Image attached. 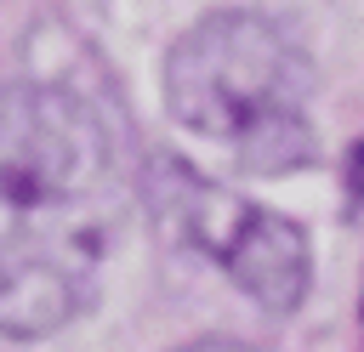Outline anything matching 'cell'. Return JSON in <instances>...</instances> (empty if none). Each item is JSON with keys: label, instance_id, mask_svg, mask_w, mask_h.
<instances>
[{"label": "cell", "instance_id": "3", "mask_svg": "<svg viewBox=\"0 0 364 352\" xmlns=\"http://www.w3.org/2000/svg\"><path fill=\"white\" fill-rule=\"evenodd\" d=\"M142 204L171 244L216 261L256 307H267V312L301 307L313 261H307V233L290 216H279L245 193H228L222 182L199 176L193 165H182L171 153H148Z\"/></svg>", "mask_w": 364, "mask_h": 352}, {"label": "cell", "instance_id": "2", "mask_svg": "<svg viewBox=\"0 0 364 352\" xmlns=\"http://www.w3.org/2000/svg\"><path fill=\"white\" fill-rule=\"evenodd\" d=\"M114 170V131L80 85H0V244L102 261Z\"/></svg>", "mask_w": 364, "mask_h": 352}, {"label": "cell", "instance_id": "1", "mask_svg": "<svg viewBox=\"0 0 364 352\" xmlns=\"http://www.w3.org/2000/svg\"><path fill=\"white\" fill-rule=\"evenodd\" d=\"M165 108L250 176L301 170L318 148L313 68L301 45L256 11H216L171 45Z\"/></svg>", "mask_w": 364, "mask_h": 352}, {"label": "cell", "instance_id": "5", "mask_svg": "<svg viewBox=\"0 0 364 352\" xmlns=\"http://www.w3.org/2000/svg\"><path fill=\"white\" fill-rule=\"evenodd\" d=\"M176 352H250V346H245V341H228V335H205V341L176 346Z\"/></svg>", "mask_w": 364, "mask_h": 352}, {"label": "cell", "instance_id": "4", "mask_svg": "<svg viewBox=\"0 0 364 352\" xmlns=\"http://www.w3.org/2000/svg\"><path fill=\"white\" fill-rule=\"evenodd\" d=\"M97 267L85 255L34 250V244H0V335L40 341L68 329L97 301Z\"/></svg>", "mask_w": 364, "mask_h": 352}]
</instances>
